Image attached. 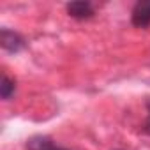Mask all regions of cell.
<instances>
[{"label":"cell","mask_w":150,"mask_h":150,"mask_svg":"<svg viewBox=\"0 0 150 150\" xmlns=\"http://www.w3.org/2000/svg\"><path fill=\"white\" fill-rule=\"evenodd\" d=\"M0 46H2L7 53H20L27 48V41L21 34L4 27L0 30Z\"/></svg>","instance_id":"cell-1"},{"label":"cell","mask_w":150,"mask_h":150,"mask_svg":"<svg viewBox=\"0 0 150 150\" xmlns=\"http://www.w3.org/2000/svg\"><path fill=\"white\" fill-rule=\"evenodd\" d=\"M65 11L71 18L78 20V21H85L96 16V7L88 0H78V2H69L65 4Z\"/></svg>","instance_id":"cell-2"},{"label":"cell","mask_w":150,"mask_h":150,"mask_svg":"<svg viewBox=\"0 0 150 150\" xmlns=\"http://www.w3.org/2000/svg\"><path fill=\"white\" fill-rule=\"evenodd\" d=\"M131 23L136 28L150 27V0H139L131 11Z\"/></svg>","instance_id":"cell-3"},{"label":"cell","mask_w":150,"mask_h":150,"mask_svg":"<svg viewBox=\"0 0 150 150\" xmlns=\"http://www.w3.org/2000/svg\"><path fill=\"white\" fill-rule=\"evenodd\" d=\"M27 148L28 150H69L65 146H60V145H55L51 138L48 136H34L28 139L27 143Z\"/></svg>","instance_id":"cell-4"},{"label":"cell","mask_w":150,"mask_h":150,"mask_svg":"<svg viewBox=\"0 0 150 150\" xmlns=\"http://www.w3.org/2000/svg\"><path fill=\"white\" fill-rule=\"evenodd\" d=\"M16 92V81L13 78H9L7 74L2 76V85H0V97L4 101H9Z\"/></svg>","instance_id":"cell-5"},{"label":"cell","mask_w":150,"mask_h":150,"mask_svg":"<svg viewBox=\"0 0 150 150\" xmlns=\"http://www.w3.org/2000/svg\"><path fill=\"white\" fill-rule=\"evenodd\" d=\"M145 106H146V120H145V124L141 125V132L143 134H146V136H150V97L145 101Z\"/></svg>","instance_id":"cell-6"}]
</instances>
